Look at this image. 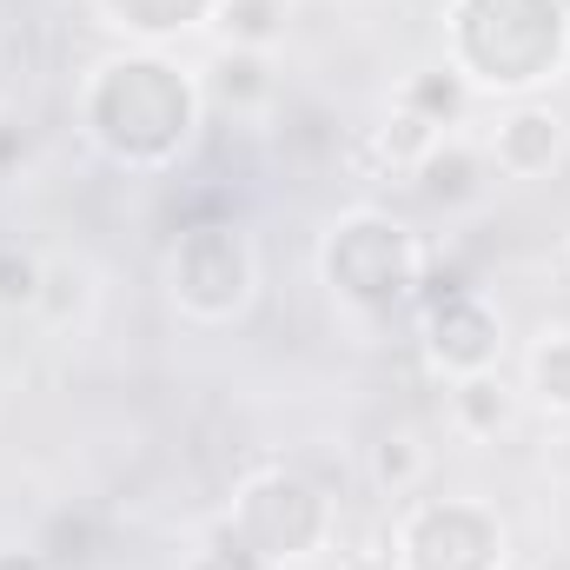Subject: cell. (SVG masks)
I'll list each match as a JSON object with an SVG mask.
<instances>
[{
	"label": "cell",
	"mask_w": 570,
	"mask_h": 570,
	"mask_svg": "<svg viewBox=\"0 0 570 570\" xmlns=\"http://www.w3.org/2000/svg\"><path fill=\"white\" fill-rule=\"evenodd\" d=\"M431 358L451 372V379H464V372H491L498 365V318L471 298V292H451L438 312H431Z\"/></svg>",
	"instance_id": "cell-1"
},
{
	"label": "cell",
	"mask_w": 570,
	"mask_h": 570,
	"mask_svg": "<svg viewBox=\"0 0 570 570\" xmlns=\"http://www.w3.org/2000/svg\"><path fill=\"white\" fill-rule=\"evenodd\" d=\"M491 159H498V173H511V179L551 173V166L564 159V120H558L551 107H518V114H504L498 134H491Z\"/></svg>",
	"instance_id": "cell-2"
},
{
	"label": "cell",
	"mask_w": 570,
	"mask_h": 570,
	"mask_svg": "<svg viewBox=\"0 0 570 570\" xmlns=\"http://www.w3.org/2000/svg\"><path fill=\"white\" fill-rule=\"evenodd\" d=\"M412 173H419L425 199H438V206H464V199H478V186H484V179H478V173H484V159H478L464 140H438Z\"/></svg>",
	"instance_id": "cell-3"
},
{
	"label": "cell",
	"mask_w": 570,
	"mask_h": 570,
	"mask_svg": "<svg viewBox=\"0 0 570 570\" xmlns=\"http://www.w3.org/2000/svg\"><path fill=\"white\" fill-rule=\"evenodd\" d=\"M511 385L498 379V372H464L458 385H451V419L458 431H471V438H498V431L511 425Z\"/></svg>",
	"instance_id": "cell-4"
},
{
	"label": "cell",
	"mask_w": 570,
	"mask_h": 570,
	"mask_svg": "<svg viewBox=\"0 0 570 570\" xmlns=\"http://www.w3.org/2000/svg\"><path fill=\"white\" fill-rule=\"evenodd\" d=\"M206 94H213L219 107H233V114H253V107L273 94V67H266V53L226 47V53L206 67Z\"/></svg>",
	"instance_id": "cell-5"
},
{
	"label": "cell",
	"mask_w": 570,
	"mask_h": 570,
	"mask_svg": "<svg viewBox=\"0 0 570 570\" xmlns=\"http://www.w3.org/2000/svg\"><path fill=\"white\" fill-rule=\"evenodd\" d=\"M464 100H471V80L464 73H412L405 80V94H399V107L405 114H419L425 127H458V114H464Z\"/></svg>",
	"instance_id": "cell-6"
},
{
	"label": "cell",
	"mask_w": 570,
	"mask_h": 570,
	"mask_svg": "<svg viewBox=\"0 0 570 570\" xmlns=\"http://www.w3.org/2000/svg\"><path fill=\"white\" fill-rule=\"evenodd\" d=\"M219 27H226L233 47L266 53L285 33V0H219Z\"/></svg>",
	"instance_id": "cell-7"
},
{
	"label": "cell",
	"mask_w": 570,
	"mask_h": 570,
	"mask_svg": "<svg viewBox=\"0 0 570 570\" xmlns=\"http://www.w3.org/2000/svg\"><path fill=\"white\" fill-rule=\"evenodd\" d=\"M372 478H379V491L405 498V491L425 478V444H419L412 431H385V438L372 444Z\"/></svg>",
	"instance_id": "cell-8"
},
{
	"label": "cell",
	"mask_w": 570,
	"mask_h": 570,
	"mask_svg": "<svg viewBox=\"0 0 570 570\" xmlns=\"http://www.w3.org/2000/svg\"><path fill=\"white\" fill-rule=\"evenodd\" d=\"M531 385H538V405H544V412H564L570 419V332H558V338L538 345Z\"/></svg>",
	"instance_id": "cell-9"
},
{
	"label": "cell",
	"mask_w": 570,
	"mask_h": 570,
	"mask_svg": "<svg viewBox=\"0 0 570 570\" xmlns=\"http://www.w3.org/2000/svg\"><path fill=\"white\" fill-rule=\"evenodd\" d=\"M80 298H87V279H80L67 259H60V266H40V298H33V305H40L53 325H67V318L80 312Z\"/></svg>",
	"instance_id": "cell-10"
},
{
	"label": "cell",
	"mask_w": 570,
	"mask_h": 570,
	"mask_svg": "<svg viewBox=\"0 0 570 570\" xmlns=\"http://www.w3.org/2000/svg\"><path fill=\"white\" fill-rule=\"evenodd\" d=\"M40 298V259H27V253H0V305H33Z\"/></svg>",
	"instance_id": "cell-11"
},
{
	"label": "cell",
	"mask_w": 570,
	"mask_h": 570,
	"mask_svg": "<svg viewBox=\"0 0 570 570\" xmlns=\"http://www.w3.org/2000/svg\"><path fill=\"white\" fill-rule=\"evenodd\" d=\"M0 570H53V564H47V551H20L13 544V551H0Z\"/></svg>",
	"instance_id": "cell-12"
},
{
	"label": "cell",
	"mask_w": 570,
	"mask_h": 570,
	"mask_svg": "<svg viewBox=\"0 0 570 570\" xmlns=\"http://www.w3.org/2000/svg\"><path fill=\"white\" fill-rule=\"evenodd\" d=\"M564 259H570V246H564Z\"/></svg>",
	"instance_id": "cell-13"
}]
</instances>
